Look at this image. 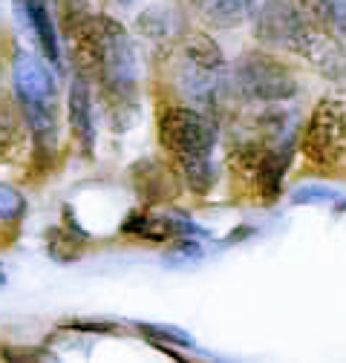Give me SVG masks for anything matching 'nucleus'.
Segmentation results:
<instances>
[{
	"label": "nucleus",
	"mask_w": 346,
	"mask_h": 363,
	"mask_svg": "<svg viewBox=\"0 0 346 363\" xmlns=\"http://www.w3.org/2000/svg\"><path fill=\"white\" fill-rule=\"evenodd\" d=\"M72 35H75V40L84 43L86 55L96 64L99 84L104 89L107 101L113 104V110H118V118H121V113H136L139 50H136L133 38H130V32L118 21L90 12Z\"/></svg>",
	"instance_id": "obj_1"
},
{
	"label": "nucleus",
	"mask_w": 346,
	"mask_h": 363,
	"mask_svg": "<svg viewBox=\"0 0 346 363\" xmlns=\"http://www.w3.org/2000/svg\"><path fill=\"white\" fill-rule=\"evenodd\" d=\"M12 89L32 139V159L50 164L58 156V75L55 67L35 52L18 50L12 58Z\"/></svg>",
	"instance_id": "obj_2"
},
{
	"label": "nucleus",
	"mask_w": 346,
	"mask_h": 363,
	"mask_svg": "<svg viewBox=\"0 0 346 363\" xmlns=\"http://www.w3.org/2000/svg\"><path fill=\"white\" fill-rule=\"evenodd\" d=\"M159 142L177 159L185 185L205 196L220 179L213 150L220 142V127L199 107H167L159 116Z\"/></svg>",
	"instance_id": "obj_3"
},
{
	"label": "nucleus",
	"mask_w": 346,
	"mask_h": 363,
	"mask_svg": "<svg viewBox=\"0 0 346 363\" xmlns=\"http://www.w3.org/2000/svg\"><path fill=\"white\" fill-rule=\"evenodd\" d=\"M177 84L182 89V96L199 110H211L223 104L225 93L231 89V75L225 69V55L216 47L213 38L202 32H194L185 38L179 61H177Z\"/></svg>",
	"instance_id": "obj_4"
},
{
	"label": "nucleus",
	"mask_w": 346,
	"mask_h": 363,
	"mask_svg": "<svg viewBox=\"0 0 346 363\" xmlns=\"http://www.w3.org/2000/svg\"><path fill=\"white\" fill-rule=\"evenodd\" d=\"M254 38L309 64L326 32L318 29L291 0H266L254 15Z\"/></svg>",
	"instance_id": "obj_5"
},
{
	"label": "nucleus",
	"mask_w": 346,
	"mask_h": 363,
	"mask_svg": "<svg viewBox=\"0 0 346 363\" xmlns=\"http://www.w3.org/2000/svg\"><path fill=\"white\" fill-rule=\"evenodd\" d=\"M231 89L248 101L280 104L297 96V78L286 64L266 52H245L234 64Z\"/></svg>",
	"instance_id": "obj_6"
},
{
	"label": "nucleus",
	"mask_w": 346,
	"mask_h": 363,
	"mask_svg": "<svg viewBox=\"0 0 346 363\" xmlns=\"http://www.w3.org/2000/svg\"><path fill=\"white\" fill-rule=\"evenodd\" d=\"M300 147L318 167H337L346 159V96H323L303 130Z\"/></svg>",
	"instance_id": "obj_7"
},
{
	"label": "nucleus",
	"mask_w": 346,
	"mask_h": 363,
	"mask_svg": "<svg viewBox=\"0 0 346 363\" xmlns=\"http://www.w3.org/2000/svg\"><path fill=\"white\" fill-rule=\"evenodd\" d=\"M121 234L136 237L145 242H170L179 237H202L205 231L196 222L179 216V213H150V211H133L121 222Z\"/></svg>",
	"instance_id": "obj_8"
},
{
	"label": "nucleus",
	"mask_w": 346,
	"mask_h": 363,
	"mask_svg": "<svg viewBox=\"0 0 346 363\" xmlns=\"http://www.w3.org/2000/svg\"><path fill=\"white\" fill-rule=\"evenodd\" d=\"M67 118H69V133L72 142L78 145L81 156L90 159L96 153V116H93V89L90 78L84 69L72 72L69 81V96H67Z\"/></svg>",
	"instance_id": "obj_9"
},
{
	"label": "nucleus",
	"mask_w": 346,
	"mask_h": 363,
	"mask_svg": "<svg viewBox=\"0 0 346 363\" xmlns=\"http://www.w3.org/2000/svg\"><path fill=\"white\" fill-rule=\"evenodd\" d=\"M15 15L23 23V29H29V35L35 38L40 55L47 58L52 67L61 64V43H58V29H55V18L47 0H15Z\"/></svg>",
	"instance_id": "obj_10"
},
{
	"label": "nucleus",
	"mask_w": 346,
	"mask_h": 363,
	"mask_svg": "<svg viewBox=\"0 0 346 363\" xmlns=\"http://www.w3.org/2000/svg\"><path fill=\"white\" fill-rule=\"evenodd\" d=\"M294 156V139L291 142H277V145H269L263 159L257 162V170H254V188L260 194L263 202H277L280 199V191H283V179H286V170H289V162Z\"/></svg>",
	"instance_id": "obj_11"
},
{
	"label": "nucleus",
	"mask_w": 346,
	"mask_h": 363,
	"mask_svg": "<svg viewBox=\"0 0 346 363\" xmlns=\"http://www.w3.org/2000/svg\"><path fill=\"white\" fill-rule=\"evenodd\" d=\"M133 182H136V191L145 202L156 205V202H167L179 194V185L177 179H173V173L156 162H139L136 170H133Z\"/></svg>",
	"instance_id": "obj_12"
},
{
	"label": "nucleus",
	"mask_w": 346,
	"mask_h": 363,
	"mask_svg": "<svg viewBox=\"0 0 346 363\" xmlns=\"http://www.w3.org/2000/svg\"><path fill=\"white\" fill-rule=\"evenodd\" d=\"M194 9L216 29H234L254 15L257 0H191Z\"/></svg>",
	"instance_id": "obj_13"
},
{
	"label": "nucleus",
	"mask_w": 346,
	"mask_h": 363,
	"mask_svg": "<svg viewBox=\"0 0 346 363\" xmlns=\"http://www.w3.org/2000/svg\"><path fill=\"white\" fill-rule=\"evenodd\" d=\"M318 29L346 43V0H294Z\"/></svg>",
	"instance_id": "obj_14"
},
{
	"label": "nucleus",
	"mask_w": 346,
	"mask_h": 363,
	"mask_svg": "<svg viewBox=\"0 0 346 363\" xmlns=\"http://www.w3.org/2000/svg\"><path fill=\"white\" fill-rule=\"evenodd\" d=\"M86 242H90V234L81 231L75 222H67V225H58L47 234V254L55 259V262H72L84 254Z\"/></svg>",
	"instance_id": "obj_15"
},
{
	"label": "nucleus",
	"mask_w": 346,
	"mask_h": 363,
	"mask_svg": "<svg viewBox=\"0 0 346 363\" xmlns=\"http://www.w3.org/2000/svg\"><path fill=\"white\" fill-rule=\"evenodd\" d=\"M136 329H139V335L145 337V340H150L156 349H162V352H167V354H173L179 360V354L173 352L170 346H182V349H194L196 343H194V337L185 332V329H179V326H162V323H136Z\"/></svg>",
	"instance_id": "obj_16"
},
{
	"label": "nucleus",
	"mask_w": 346,
	"mask_h": 363,
	"mask_svg": "<svg viewBox=\"0 0 346 363\" xmlns=\"http://www.w3.org/2000/svg\"><path fill=\"white\" fill-rule=\"evenodd\" d=\"M139 29L150 40H167L173 35V29H177V18L167 9L156 6V9H147L145 15H139Z\"/></svg>",
	"instance_id": "obj_17"
},
{
	"label": "nucleus",
	"mask_w": 346,
	"mask_h": 363,
	"mask_svg": "<svg viewBox=\"0 0 346 363\" xmlns=\"http://www.w3.org/2000/svg\"><path fill=\"white\" fill-rule=\"evenodd\" d=\"M26 216V199L18 188L6 185V182H0V222L6 225H15Z\"/></svg>",
	"instance_id": "obj_18"
},
{
	"label": "nucleus",
	"mask_w": 346,
	"mask_h": 363,
	"mask_svg": "<svg viewBox=\"0 0 346 363\" xmlns=\"http://www.w3.org/2000/svg\"><path fill=\"white\" fill-rule=\"evenodd\" d=\"M18 130H21V121L12 113V107L0 104V153H6L18 142Z\"/></svg>",
	"instance_id": "obj_19"
},
{
	"label": "nucleus",
	"mask_w": 346,
	"mask_h": 363,
	"mask_svg": "<svg viewBox=\"0 0 346 363\" xmlns=\"http://www.w3.org/2000/svg\"><path fill=\"white\" fill-rule=\"evenodd\" d=\"M335 199H343L340 194L323 188V185H303L291 194V202L294 205H320V202H335Z\"/></svg>",
	"instance_id": "obj_20"
},
{
	"label": "nucleus",
	"mask_w": 346,
	"mask_h": 363,
	"mask_svg": "<svg viewBox=\"0 0 346 363\" xmlns=\"http://www.w3.org/2000/svg\"><path fill=\"white\" fill-rule=\"evenodd\" d=\"M4 357H9V360H52V354L40 346H12V349H4Z\"/></svg>",
	"instance_id": "obj_21"
},
{
	"label": "nucleus",
	"mask_w": 346,
	"mask_h": 363,
	"mask_svg": "<svg viewBox=\"0 0 346 363\" xmlns=\"http://www.w3.org/2000/svg\"><path fill=\"white\" fill-rule=\"evenodd\" d=\"M64 329H72V332H96V335H107V332H116L118 326H116V323H93V320H69V323H64Z\"/></svg>",
	"instance_id": "obj_22"
},
{
	"label": "nucleus",
	"mask_w": 346,
	"mask_h": 363,
	"mask_svg": "<svg viewBox=\"0 0 346 363\" xmlns=\"http://www.w3.org/2000/svg\"><path fill=\"white\" fill-rule=\"evenodd\" d=\"M116 4H118V6H133L136 0H116Z\"/></svg>",
	"instance_id": "obj_23"
},
{
	"label": "nucleus",
	"mask_w": 346,
	"mask_h": 363,
	"mask_svg": "<svg viewBox=\"0 0 346 363\" xmlns=\"http://www.w3.org/2000/svg\"><path fill=\"white\" fill-rule=\"evenodd\" d=\"M6 283V277H4V268H0V286H4Z\"/></svg>",
	"instance_id": "obj_24"
}]
</instances>
